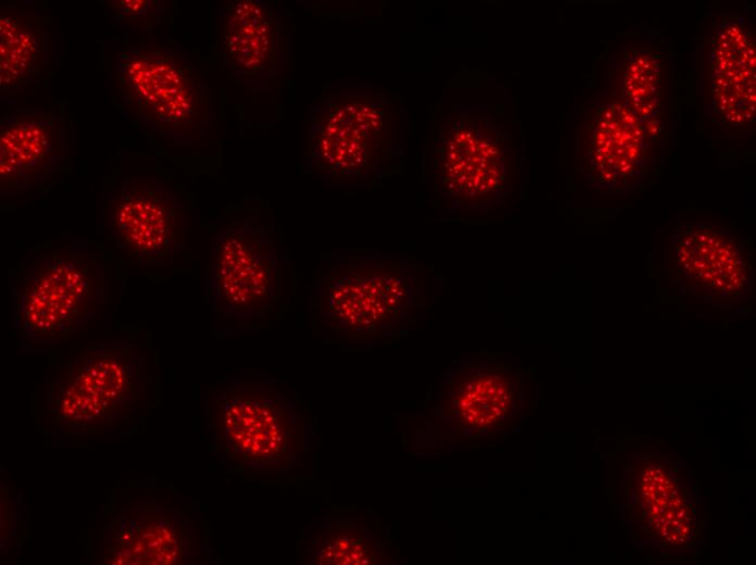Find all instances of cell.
I'll return each mask as SVG.
<instances>
[{
  "instance_id": "6da1fadb",
  "label": "cell",
  "mask_w": 756,
  "mask_h": 565,
  "mask_svg": "<svg viewBox=\"0 0 756 565\" xmlns=\"http://www.w3.org/2000/svg\"><path fill=\"white\" fill-rule=\"evenodd\" d=\"M423 300L419 265L389 255L329 253L310 285L313 325L346 341L398 332Z\"/></svg>"
},
{
  "instance_id": "7a4b0ae2",
  "label": "cell",
  "mask_w": 756,
  "mask_h": 565,
  "mask_svg": "<svg viewBox=\"0 0 756 565\" xmlns=\"http://www.w3.org/2000/svg\"><path fill=\"white\" fill-rule=\"evenodd\" d=\"M302 167L329 186H358L379 179L399 155L395 101L373 88L324 91L308 106Z\"/></svg>"
},
{
  "instance_id": "3957f363",
  "label": "cell",
  "mask_w": 756,
  "mask_h": 565,
  "mask_svg": "<svg viewBox=\"0 0 756 565\" xmlns=\"http://www.w3.org/2000/svg\"><path fill=\"white\" fill-rule=\"evenodd\" d=\"M206 437L216 457L242 473L284 474L299 465L303 416L293 390L232 378L210 388Z\"/></svg>"
},
{
  "instance_id": "277c9868",
  "label": "cell",
  "mask_w": 756,
  "mask_h": 565,
  "mask_svg": "<svg viewBox=\"0 0 756 565\" xmlns=\"http://www.w3.org/2000/svg\"><path fill=\"white\" fill-rule=\"evenodd\" d=\"M123 103L154 135L199 143L214 122L213 95L191 54L173 37L122 48L114 63Z\"/></svg>"
},
{
  "instance_id": "5b68a950",
  "label": "cell",
  "mask_w": 756,
  "mask_h": 565,
  "mask_svg": "<svg viewBox=\"0 0 756 565\" xmlns=\"http://www.w3.org/2000/svg\"><path fill=\"white\" fill-rule=\"evenodd\" d=\"M144 398V359L125 341L103 342L61 363L49 382L52 424L79 439L109 437L130 420Z\"/></svg>"
},
{
  "instance_id": "8992f818",
  "label": "cell",
  "mask_w": 756,
  "mask_h": 565,
  "mask_svg": "<svg viewBox=\"0 0 756 565\" xmlns=\"http://www.w3.org/2000/svg\"><path fill=\"white\" fill-rule=\"evenodd\" d=\"M105 301L106 278L96 256L54 250L14 280L15 330L28 342L61 343L96 321Z\"/></svg>"
},
{
  "instance_id": "52a82bcc",
  "label": "cell",
  "mask_w": 756,
  "mask_h": 565,
  "mask_svg": "<svg viewBox=\"0 0 756 565\" xmlns=\"http://www.w3.org/2000/svg\"><path fill=\"white\" fill-rule=\"evenodd\" d=\"M621 493L623 523L634 542L671 554L695 548L700 494L694 474L679 456L663 450L631 454Z\"/></svg>"
},
{
  "instance_id": "ba28073f",
  "label": "cell",
  "mask_w": 756,
  "mask_h": 565,
  "mask_svg": "<svg viewBox=\"0 0 756 565\" xmlns=\"http://www.w3.org/2000/svg\"><path fill=\"white\" fill-rule=\"evenodd\" d=\"M662 274L681 296L715 306L741 305L755 298L752 237L734 223L679 224Z\"/></svg>"
},
{
  "instance_id": "9c48e42d",
  "label": "cell",
  "mask_w": 756,
  "mask_h": 565,
  "mask_svg": "<svg viewBox=\"0 0 756 565\" xmlns=\"http://www.w3.org/2000/svg\"><path fill=\"white\" fill-rule=\"evenodd\" d=\"M434 188L453 205L496 209L517 185L511 140L486 116L449 118L432 150Z\"/></svg>"
},
{
  "instance_id": "30bf717a",
  "label": "cell",
  "mask_w": 756,
  "mask_h": 565,
  "mask_svg": "<svg viewBox=\"0 0 756 565\" xmlns=\"http://www.w3.org/2000/svg\"><path fill=\"white\" fill-rule=\"evenodd\" d=\"M207 300L223 321L252 322L276 312L282 293L280 250L248 218L220 228L210 246Z\"/></svg>"
},
{
  "instance_id": "8fae6325",
  "label": "cell",
  "mask_w": 756,
  "mask_h": 565,
  "mask_svg": "<svg viewBox=\"0 0 756 565\" xmlns=\"http://www.w3.org/2000/svg\"><path fill=\"white\" fill-rule=\"evenodd\" d=\"M103 214L111 242L131 263H173L188 233L184 201L155 177H130L103 194Z\"/></svg>"
},
{
  "instance_id": "7c38bea8",
  "label": "cell",
  "mask_w": 756,
  "mask_h": 565,
  "mask_svg": "<svg viewBox=\"0 0 756 565\" xmlns=\"http://www.w3.org/2000/svg\"><path fill=\"white\" fill-rule=\"evenodd\" d=\"M656 120L642 118L625 100L598 109L589 126L581 173L590 188L602 194L626 196L644 188L656 166L650 141Z\"/></svg>"
},
{
  "instance_id": "4fadbf2b",
  "label": "cell",
  "mask_w": 756,
  "mask_h": 565,
  "mask_svg": "<svg viewBox=\"0 0 756 565\" xmlns=\"http://www.w3.org/2000/svg\"><path fill=\"white\" fill-rule=\"evenodd\" d=\"M526 381L514 362L478 359L458 362L440 385L439 405L458 431L504 430L522 415Z\"/></svg>"
},
{
  "instance_id": "5bb4252c",
  "label": "cell",
  "mask_w": 756,
  "mask_h": 565,
  "mask_svg": "<svg viewBox=\"0 0 756 565\" xmlns=\"http://www.w3.org/2000/svg\"><path fill=\"white\" fill-rule=\"evenodd\" d=\"M268 0L224 1L218 55L231 76L256 91H272L284 71L287 39L282 11Z\"/></svg>"
},
{
  "instance_id": "9a60e30c",
  "label": "cell",
  "mask_w": 756,
  "mask_h": 565,
  "mask_svg": "<svg viewBox=\"0 0 756 565\" xmlns=\"http://www.w3.org/2000/svg\"><path fill=\"white\" fill-rule=\"evenodd\" d=\"M71 152L64 111L18 108L0 122V194L20 196L45 185Z\"/></svg>"
},
{
  "instance_id": "2e32d148",
  "label": "cell",
  "mask_w": 756,
  "mask_h": 565,
  "mask_svg": "<svg viewBox=\"0 0 756 565\" xmlns=\"http://www.w3.org/2000/svg\"><path fill=\"white\" fill-rule=\"evenodd\" d=\"M197 536L177 510L141 502L112 515L100 535L103 565H176L196 560Z\"/></svg>"
},
{
  "instance_id": "e0dca14e",
  "label": "cell",
  "mask_w": 756,
  "mask_h": 565,
  "mask_svg": "<svg viewBox=\"0 0 756 565\" xmlns=\"http://www.w3.org/2000/svg\"><path fill=\"white\" fill-rule=\"evenodd\" d=\"M709 74L713 110L732 125L754 117L755 45L741 17H726L710 39Z\"/></svg>"
},
{
  "instance_id": "ac0fdd59",
  "label": "cell",
  "mask_w": 756,
  "mask_h": 565,
  "mask_svg": "<svg viewBox=\"0 0 756 565\" xmlns=\"http://www.w3.org/2000/svg\"><path fill=\"white\" fill-rule=\"evenodd\" d=\"M49 20L38 12L0 14V91L13 96L39 81L53 49Z\"/></svg>"
},
{
  "instance_id": "d6986e66",
  "label": "cell",
  "mask_w": 756,
  "mask_h": 565,
  "mask_svg": "<svg viewBox=\"0 0 756 565\" xmlns=\"http://www.w3.org/2000/svg\"><path fill=\"white\" fill-rule=\"evenodd\" d=\"M382 553L380 542L365 526L322 519L308 535L307 554L312 564H376Z\"/></svg>"
},
{
  "instance_id": "ffe728a7",
  "label": "cell",
  "mask_w": 756,
  "mask_h": 565,
  "mask_svg": "<svg viewBox=\"0 0 756 565\" xmlns=\"http://www.w3.org/2000/svg\"><path fill=\"white\" fill-rule=\"evenodd\" d=\"M623 76V99L644 120H654L660 92V62L647 47L632 50Z\"/></svg>"
},
{
  "instance_id": "44dd1931",
  "label": "cell",
  "mask_w": 756,
  "mask_h": 565,
  "mask_svg": "<svg viewBox=\"0 0 756 565\" xmlns=\"http://www.w3.org/2000/svg\"><path fill=\"white\" fill-rule=\"evenodd\" d=\"M106 13L117 26L131 32L151 30L161 17L162 2L159 0L105 1Z\"/></svg>"
}]
</instances>
